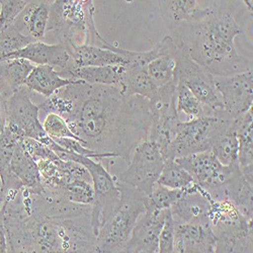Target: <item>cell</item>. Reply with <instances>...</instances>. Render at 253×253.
I'll return each instance as SVG.
<instances>
[{
  "label": "cell",
  "instance_id": "6da1fadb",
  "mask_svg": "<svg viewBox=\"0 0 253 253\" xmlns=\"http://www.w3.org/2000/svg\"><path fill=\"white\" fill-rule=\"evenodd\" d=\"M46 115L55 113L68 124L85 147L105 158L126 164L136 147L147 140L152 115L149 100L126 95L117 86L75 80L40 105Z\"/></svg>",
  "mask_w": 253,
  "mask_h": 253
},
{
  "label": "cell",
  "instance_id": "7a4b0ae2",
  "mask_svg": "<svg viewBox=\"0 0 253 253\" xmlns=\"http://www.w3.org/2000/svg\"><path fill=\"white\" fill-rule=\"evenodd\" d=\"M9 253H95L91 206L24 187L5 195L0 211Z\"/></svg>",
  "mask_w": 253,
  "mask_h": 253
},
{
  "label": "cell",
  "instance_id": "3957f363",
  "mask_svg": "<svg viewBox=\"0 0 253 253\" xmlns=\"http://www.w3.org/2000/svg\"><path fill=\"white\" fill-rule=\"evenodd\" d=\"M242 32L233 2L211 1L205 16L182 24L169 36L209 73L223 77L252 70V61L235 46V38Z\"/></svg>",
  "mask_w": 253,
  "mask_h": 253
},
{
  "label": "cell",
  "instance_id": "277c9868",
  "mask_svg": "<svg viewBox=\"0 0 253 253\" xmlns=\"http://www.w3.org/2000/svg\"><path fill=\"white\" fill-rule=\"evenodd\" d=\"M117 180V179H116ZM121 201L96 235L95 253H118L129 241L138 219L145 213V195L117 180Z\"/></svg>",
  "mask_w": 253,
  "mask_h": 253
},
{
  "label": "cell",
  "instance_id": "5b68a950",
  "mask_svg": "<svg viewBox=\"0 0 253 253\" xmlns=\"http://www.w3.org/2000/svg\"><path fill=\"white\" fill-rule=\"evenodd\" d=\"M236 120L224 111L185 123L180 122L164 161L211 151L216 138Z\"/></svg>",
  "mask_w": 253,
  "mask_h": 253
},
{
  "label": "cell",
  "instance_id": "8992f818",
  "mask_svg": "<svg viewBox=\"0 0 253 253\" xmlns=\"http://www.w3.org/2000/svg\"><path fill=\"white\" fill-rule=\"evenodd\" d=\"M91 0H57L51 1L47 32H53L59 44L66 50L85 45L87 26L93 18Z\"/></svg>",
  "mask_w": 253,
  "mask_h": 253
},
{
  "label": "cell",
  "instance_id": "52a82bcc",
  "mask_svg": "<svg viewBox=\"0 0 253 253\" xmlns=\"http://www.w3.org/2000/svg\"><path fill=\"white\" fill-rule=\"evenodd\" d=\"M60 158L75 161L88 170L94 192V201L91 206V224L95 236L100 227L108 221L118 208L121 201V191L114 177L100 161L83 157L71 152H56Z\"/></svg>",
  "mask_w": 253,
  "mask_h": 253
},
{
  "label": "cell",
  "instance_id": "ba28073f",
  "mask_svg": "<svg viewBox=\"0 0 253 253\" xmlns=\"http://www.w3.org/2000/svg\"><path fill=\"white\" fill-rule=\"evenodd\" d=\"M169 56L175 61V82L185 85L198 100L215 114L224 112L221 95L214 85V76L193 60L188 53L178 47L173 41Z\"/></svg>",
  "mask_w": 253,
  "mask_h": 253
},
{
  "label": "cell",
  "instance_id": "9c48e42d",
  "mask_svg": "<svg viewBox=\"0 0 253 253\" xmlns=\"http://www.w3.org/2000/svg\"><path fill=\"white\" fill-rule=\"evenodd\" d=\"M174 160L192 176L194 183L212 200L226 199L223 184L239 167L238 163L222 165L212 151L187 155Z\"/></svg>",
  "mask_w": 253,
  "mask_h": 253
},
{
  "label": "cell",
  "instance_id": "30bf717a",
  "mask_svg": "<svg viewBox=\"0 0 253 253\" xmlns=\"http://www.w3.org/2000/svg\"><path fill=\"white\" fill-rule=\"evenodd\" d=\"M163 166L164 159L157 145L145 140L136 147L128 167L116 179L149 197L157 183Z\"/></svg>",
  "mask_w": 253,
  "mask_h": 253
},
{
  "label": "cell",
  "instance_id": "8fae6325",
  "mask_svg": "<svg viewBox=\"0 0 253 253\" xmlns=\"http://www.w3.org/2000/svg\"><path fill=\"white\" fill-rule=\"evenodd\" d=\"M40 108L32 100V91L25 85L5 101L6 128L20 138H31L46 145L45 133L40 118Z\"/></svg>",
  "mask_w": 253,
  "mask_h": 253
},
{
  "label": "cell",
  "instance_id": "7c38bea8",
  "mask_svg": "<svg viewBox=\"0 0 253 253\" xmlns=\"http://www.w3.org/2000/svg\"><path fill=\"white\" fill-rule=\"evenodd\" d=\"M214 85L221 95L224 111L230 117L238 119L252 109V70L230 76H214Z\"/></svg>",
  "mask_w": 253,
  "mask_h": 253
},
{
  "label": "cell",
  "instance_id": "4fadbf2b",
  "mask_svg": "<svg viewBox=\"0 0 253 253\" xmlns=\"http://www.w3.org/2000/svg\"><path fill=\"white\" fill-rule=\"evenodd\" d=\"M168 210L149 211L138 219L123 253H158V240Z\"/></svg>",
  "mask_w": 253,
  "mask_h": 253
},
{
  "label": "cell",
  "instance_id": "5bb4252c",
  "mask_svg": "<svg viewBox=\"0 0 253 253\" xmlns=\"http://www.w3.org/2000/svg\"><path fill=\"white\" fill-rule=\"evenodd\" d=\"M169 210L174 222L210 225V198L196 184L184 189L181 197Z\"/></svg>",
  "mask_w": 253,
  "mask_h": 253
},
{
  "label": "cell",
  "instance_id": "9a60e30c",
  "mask_svg": "<svg viewBox=\"0 0 253 253\" xmlns=\"http://www.w3.org/2000/svg\"><path fill=\"white\" fill-rule=\"evenodd\" d=\"M174 252L216 253V238L211 226L174 222Z\"/></svg>",
  "mask_w": 253,
  "mask_h": 253
},
{
  "label": "cell",
  "instance_id": "2e32d148",
  "mask_svg": "<svg viewBox=\"0 0 253 253\" xmlns=\"http://www.w3.org/2000/svg\"><path fill=\"white\" fill-rule=\"evenodd\" d=\"M150 62L147 52H133L129 63L125 65L121 90L126 95H139L151 100L157 88L147 73V65Z\"/></svg>",
  "mask_w": 253,
  "mask_h": 253
},
{
  "label": "cell",
  "instance_id": "e0dca14e",
  "mask_svg": "<svg viewBox=\"0 0 253 253\" xmlns=\"http://www.w3.org/2000/svg\"><path fill=\"white\" fill-rule=\"evenodd\" d=\"M14 59H24L37 65L51 66L57 71L66 69L72 65L71 57L64 46L59 43L49 45L40 41L34 42L22 50L6 55L1 61Z\"/></svg>",
  "mask_w": 253,
  "mask_h": 253
},
{
  "label": "cell",
  "instance_id": "ac0fdd59",
  "mask_svg": "<svg viewBox=\"0 0 253 253\" xmlns=\"http://www.w3.org/2000/svg\"><path fill=\"white\" fill-rule=\"evenodd\" d=\"M158 5L163 23L170 33L184 23L202 18L210 10V1L197 0H162Z\"/></svg>",
  "mask_w": 253,
  "mask_h": 253
},
{
  "label": "cell",
  "instance_id": "d6986e66",
  "mask_svg": "<svg viewBox=\"0 0 253 253\" xmlns=\"http://www.w3.org/2000/svg\"><path fill=\"white\" fill-rule=\"evenodd\" d=\"M134 51L126 50L125 53H117L93 46L83 45L68 50L74 67H102L126 65Z\"/></svg>",
  "mask_w": 253,
  "mask_h": 253
},
{
  "label": "cell",
  "instance_id": "ffe728a7",
  "mask_svg": "<svg viewBox=\"0 0 253 253\" xmlns=\"http://www.w3.org/2000/svg\"><path fill=\"white\" fill-rule=\"evenodd\" d=\"M212 231L216 238V253H252V220Z\"/></svg>",
  "mask_w": 253,
  "mask_h": 253
},
{
  "label": "cell",
  "instance_id": "44dd1931",
  "mask_svg": "<svg viewBox=\"0 0 253 253\" xmlns=\"http://www.w3.org/2000/svg\"><path fill=\"white\" fill-rule=\"evenodd\" d=\"M51 1H29L11 26L24 36L44 40L49 22Z\"/></svg>",
  "mask_w": 253,
  "mask_h": 253
},
{
  "label": "cell",
  "instance_id": "7402d4cb",
  "mask_svg": "<svg viewBox=\"0 0 253 253\" xmlns=\"http://www.w3.org/2000/svg\"><path fill=\"white\" fill-rule=\"evenodd\" d=\"M62 78L69 80H79L88 84H97V85L117 86L120 89L123 84V76L125 66H102V67H67L57 71Z\"/></svg>",
  "mask_w": 253,
  "mask_h": 253
},
{
  "label": "cell",
  "instance_id": "603a6c76",
  "mask_svg": "<svg viewBox=\"0 0 253 253\" xmlns=\"http://www.w3.org/2000/svg\"><path fill=\"white\" fill-rule=\"evenodd\" d=\"M23 143V142H22ZM20 143L13 153L10 162V172L32 194L41 195L44 192L37 162L23 148Z\"/></svg>",
  "mask_w": 253,
  "mask_h": 253
},
{
  "label": "cell",
  "instance_id": "cb8c5ba5",
  "mask_svg": "<svg viewBox=\"0 0 253 253\" xmlns=\"http://www.w3.org/2000/svg\"><path fill=\"white\" fill-rule=\"evenodd\" d=\"M252 109L236 121L238 141V165L240 171L249 183H253V132Z\"/></svg>",
  "mask_w": 253,
  "mask_h": 253
},
{
  "label": "cell",
  "instance_id": "d4e9b609",
  "mask_svg": "<svg viewBox=\"0 0 253 253\" xmlns=\"http://www.w3.org/2000/svg\"><path fill=\"white\" fill-rule=\"evenodd\" d=\"M34 68L33 63L24 59L0 62V95L6 100L20 87L25 86Z\"/></svg>",
  "mask_w": 253,
  "mask_h": 253
},
{
  "label": "cell",
  "instance_id": "484cf974",
  "mask_svg": "<svg viewBox=\"0 0 253 253\" xmlns=\"http://www.w3.org/2000/svg\"><path fill=\"white\" fill-rule=\"evenodd\" d=\"M223 189L226 199L236 207L240 214L246 219L252 220V184L245 179L239 167L225 181Z\"/></svg>",
  "mask_w": 253,
  "mask_h": 253
},
{
  "label": "cell",
  "instance_id": "4316f807",
  "mask_svg": "<svg viewBox=\"0 0 253 253\" xmlns=\"http://www.w3.org/2000/svg\"><path fill=\"white\" fill-rule=\"evenodd\" d=\"M75 80L62 78L56 69L51 66L37 65L30 73L26 86L32 91L49 98L58 90L64 88Z\"/></svg>",
  "mask_w": 253,
  "mask_h": 253
},
{
  "label": "cell",
  "instance_id": "83f0119b",
  "mask_svg": "<svg viewBox=\"0 0 253 253\" xmlns=\"http://www.w3.org/2000/svg\"><path fill=\"white\" fill-rule=\"evenodd\" d=\"M236 121L216 138L212 145V148H211V151L213 152L219 162L224 166L238 163Z\"/></svg>",
  "mask_w": 253,
  "mask_h": 253
},
{
  "label": "cell",
  "instance_id": "f1b7e54d",
  "mask_svg": "<svg viewBox=\"0 0 253 253\" xmlns=\"http://www.w3.org/2000/svg\"><path fill=\"white\" fill-rule=\"evenodd\" d=\"M175 61L169 55H162L152 60L147 65V73L156 88H161L170 84H176L174 78Z\"/></svg>",
  "mask_w": 253,
  "mask_h": 253
},
{
  "label": "cell",
  "instance_id": "f546056e",
  "mask_svg": "<svg viewBox=\"0 0 253 253\" xmlns=\"http://www.w3.org/2000/svg\"><path fill=\"white\" fill-rule=\"evenodd\" d=\"M157 184L171 189H186L193 186L194 180L173 159L165 160Z\"/></svg>",
  "mask_w": 253,
  "mask_h": 253
},
{
  "label": "cell",
  "instance_id": "4dcf8cb0",
  "mask_svg": "<svg viewBox=\"0 0 253 253\" xmlns=\"http://www.w3.org/2000/svg\"><path fill=\"white\" fill-rule=\"evenodd\" d=\"M176 110L178 114L184 113L188 121L215 114L205 108L193 92L181 83L176 84Z\"/></svg>",
  "mask_w": 253,
  "mask_h": 253
},
{
  "label": "cell",
  "instance_id": "1f68e13d",
  "mask_svg": "<svg viewBox=\"0 0 253 253\" xmlns=\"http://www.w3.org/2000/svg\"><path fill=\"white\" fill-rule=\"evenodd\" d=\"M62 196L73 204L92 206L94 201L92 180L74 179L63 186Z\"/></svg>",
  "mask_w": 253,
  "mask_h": 253
},
{
  "label": "cell",
  "instance_id": "d6a6232c",
  "mask_svg": "<svg viewBox=\"0 0 253 253\" xmlns=\"http://www.w3.org/2000/svg\"><path fill=\"white\" fill-rule=\"evenodd\" d=\"M184 189H171L157 184L149 197H145V211H163L170 207L181 197Z\"/></svg>",
  "mask_w": 253,
  "mask_h": 253
},
{
  "label": "cell",
  "instance_id": "836d02e7",
  "mask_svg": "<svg viewBox=\"0 0 253 253\" xmlns=\"http://www.w3.org/2000/svg\"><path fill=\"white\" fill-rule=\"evenodd\" d=\"M37 42L31 37L24 36L18 33L13 27L0 33V61L6 55L22 50L28 45Z\"/></svg>",
  "mask_w": 253,
  "mask_h": 253
},
{
  "label": "cell",
  "instance_id": "e575fe53",
  "mask_svg": "<svg viewBox=\"0 0 253 253\" xmlns=\"http://www.w3.org/2000/svg\"><path fill=\"white\" fill-rule=\"evenodd\" d=\"M42 125H43V129L45 133L53 140L65 138L78 140L71 132L66 121L55 113L47 114L44 123Z\"/></svg>",
  "mask_w": 253,
  "mask_h": 253
},
{
  "label": "cell",
  "instance_id": "d590c367",
  "mask_svg": "<svg viewBox=\"0 0 253 253\" xmlns=\"http://www.w3.org/2000/svg\"><path fill=\"white\" fill-rule=\"evenodd\" d=\"M24 0H0V33L9 29L16 17L27 6Z\"/></svg>",
  "mask_w": 253,
  "mask_h": 253
},
{
  "label": "cell",
  "instance_id": "8d00e7d4",
  "mask_svg": "<svg viewBox=\"0 0 253 253\" xmlns=\"http://www.w3.org/2000/svg\"><path fill=\"white\" fill-rule=\"evenodd\" d=\"M22 146L36 162L39 160L55 161L59 158L57 153L51 150L48 146L34 139L25 138L22 143Z\"/></svg>",
  "mask_w": 253,
  "mask_h": 253
},
{
  "label": "cell",
  "instance_id": "74e56055",
  "mask_svg": "<svg viewBox=\"0 0 253 253\" xmlns=\"http://www.w3.org/2000/svg\"><path fill=\"white\" fill-rule=\"evenodd\" d=\"M174 252V221L170 210L168 211L163 228L160 232L158 240V253Z\"/></svg>",
  "mask_w": 253,
  "mask_h": 253
},
{
  "label": "cell",
  "instance_id": "f35d334b",
  "mask_svg": "<svg viewBox=\"0 0 253 253\" xmlns=\"http://www.w3.org/2000/svg\"><path fill=\"white\" fill-rule=\"evenodd\" d=\"M0 253H9V245L4 230L1 214H0Z\"/></svg>",
  "mask_w": 253,
  "mask_h": 253
},
{
  "label": "cell",
  "instance_id": "ab89813d",
  "mask_svg": "<svg viewBox=\"0 0 253 253\" xmlns=\"http://www.w3.org/2000/svg\"><path fill=\"white\" fill-rule=\"evenodd\" d=\"M5 99L0 95V134H1L6 126V116H5Z\"/></svg>",
  "mask_w": 253,
  "mask_h": 253
},
{
  "label": "cell",
  "instance_id": "60d3db41",
  "mask_svg": "<svg viewBox=\"0 0 253 253\" xmlns=\"http://www.w3.org/2000/svg\"><path fill=\"white\" fill-rule=\"evenodd\" d=\"M4 198H5V195H4L3 191L1 189V187H0V211H1L3 202H4Z\"/></svg>",
  "mask_w": 253,
  "mask_h": 253
},
{
  "label": "cell",
  "instance_id": "b9f144b4",
  "mask_svg": "<svg viewBox=\"0 0 253 253\" xmlns=\"http://www.w3.org/2000/svg\"><path fill=\"white\" fill-rule=\"evenodd\" d=\"M118 253H123V251H122V250H121V251H120V252H118Z\"/></svg>",
  "mask_w": 253,
  "mask_h": 253
},
{
  "label": "cell",
  "instance_id": "7bdbcfd3",
  "mask_svg": "<svg viewBox=\"0 0 253 253\" xmlns=\"http://www.w3.org/2000/svg\"><path fill=\"white\" fill-rule=\"evenodd\" d=\"M173 253H176V252H173Z\"/></svg>",
  "mask_w": 253,
  "mask_h": 253
},
{
  "label": "cell",
  "instance_id": "ee69618b",
  "mask_svg": "<svg viewBox=\"0 0 253 253\" xmlns=\"http://www.w3.org/2000/svg\"><path fill=\"white\" fill-rule=\"evenodd\" d=\"M141 253H144V252H141Z\"/></svg>",
  "mask_w": 253,
  "mask_h": 253
}]
</instances>
